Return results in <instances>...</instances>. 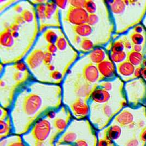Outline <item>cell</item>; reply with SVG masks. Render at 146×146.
Here are the masks:
<instances>
[{
  "instance_id": "cell-1",
  "label": "cell",
  "mask_w": 146,
  "mask_h": 146,
  "mask_svg": "<svg viewBox=\"0 0 146 146\" xmlns=\"http://www.w3.org/2000/svg\"><path fill=\"white\" fill-rule=\"evenodd\" d=\"M89 14L84 8L70 7L66 15L67 21L74 26L86 24Z\"/></svg>"
},
{
  "instance_id": "cell-2",
  "label": "cell",
  "mask_w": 146,
  "mask_h": 146,
  "mask_svg": "<svg viewBox=\"0 0 146 146\" xmlns=\"http://www.w3.org/2000/svg\"><path fill=\"white\" fill-rule=\"evenodd\" d=\"M71 111L77 119L86 118L90 113V108L86 101L82 99H77L70 105Z\"/></svg>"
},
{
  "instance_id": "cell-3",
  "label": "cell",
  "mask_w": 146,
  "mask_h": 146,
  "mask_svg": "<svg viewBox=\"0 0 146 146\" xmlns=\"http://www.w3.org/2000/svg\"><path fill=\"white\" fill-rule=\"evenodd\" d=\"M101 131L103 133H101V135L106 137L108 139L114 142H117L121 138L122 136L123 130L122 127L117 124H112L110 126L105 128Z\"/></svg>"
},
{
  "instance_id": "cell-4",
  "label": "cell",
  "mask_w": 146,
  "mask_h": 146,
  "mask_svg": "<svg viewBox=\"0 0 146 146\" xmlns=\"http://www.w3.org/2000/svg\"><path fill=\"white\" fill-rule=\"evenodd\" d=\"M97 67L102 78L111 79L115 76V69L112 61L105 59L97 65Z\"/></svg>"
},
{
  "instance_id": "cell-5",
  "label": "cell",
  "mask_w": 146,
  "mask_h": 146,
  "mask_svg": "<svg viewBox=\"0 0 146 146\" xmlns=\"http://www.w3.org/2000/svg\"><path fill=\"white\" fill-rule=\"evenodd\" d=\"M100 73L98 67L94 64H89L86 65L83 70L84 80L89 84L96 83L100 77Z\"/></svg>"
},
{
  "instance_id": "cell-6",
  "label": "cell",
  "mask_w": 146,
  "mask_h": 146,
  "mask_svg": "<svg viewBox=\"0 0 146 146\" xmlns=\"http://www.w3.org/2000/svg\"><path fill=\"white\" fill-rule=\"evenodd\" d=\"M44 52L41 49H35L27 58L26 62L27 66L31 70H35L43 62Z\"/></svg>"
},
{
  "instance_id": "cell-7",
  "label": "cell",
  "mask_w": 146,
  "mask_h": 146,
  "mask_svg": "<svg viewBox=\"0 0 146 146\" xmlns=\"http://www.w3.org/2000/svg\"><path fill=\"white\" fill-rule=\"evenodd\" d=\"M111 94L109 92L101 88H96L93 89L90 95V99L97 104H105L111 99Z\"/></svg>"
},
{
  "instance_id": "cell-8",
  "label": "cell",
  "mask_w": 146,
  "mask_h": 146,
  "mask_svg": "<svg viewBox=\"0 0 146 146\" xmlns=\"http://www.w3.org/2000/svg\"><path fill=\"white\" fill-rule=\"evenodd\" d=\"M134 119V115L131 111L123 110L115 115L114 120L115 124H118L121 127H125L133 123Z\"/></svg>"
},
{
  "instance_id": "cell-9",
  "label": "cell",
  "mask_w": 146,
  "mask_h": 146,
  "mask_svg": "<svg viewBox=\"0 0 146 146\" xmlns=\"http://www.w3.org/2000/svg\"><path fill=\"white\" fill-rule=\"evenodd\" d=\"M71 120V113L67 114L65 117L56 116L53 120V125L56 131L60 135L64 133L70 124Z\"/></svg>"
},
{
  "instance_id": "cell-10",
  "label": "cell",
  "mask_w": 146,
  "mask_h": 146,
  "mask_svg": "<svg viewBox=\"0 0 146 146\" xmlns=\"http://www.w3.org/2000/svg\"><path fill=\"white\" fill-rule=\"evenodd\" d=\"M90 84L86 80L83 81L82 80H80L76 83L74 92L78 99H82L86 97L89 94L90 95L92 88Z\"/></svg>"
},
{
  "instance_id": "cell-11",
  "label": "cell",
  "mask_w": 146,
  "mask_h": 146,
  "mask_svg": "<svg viewBox=\"0 0 146 146\" xmlns=\"http://www.w3.org/2000/svg\"><path fill=\"white\" fill-rule=\"evenodd\" d=\"M13 133V126L9 116L6 118L0 120V139L10 136Z\"/></svg>"
},
{
  "instance_id": "cell-12",
  "label": "cell",
  "mask_w": 146,
  "mask_h": 146,
  "mask_svg": "<svg viewBox=\"0 0 146 146\" xmlns=\"http://www.w3.org/2000/svg\"><path fill=\"white\" fill-rule=\"evenodd\" d=\"M0 146H27L20 135L9 136L1 139Z\"/></svg>"
},
{
  "instance_id": "cell-13",
  "label": "cell",
  "mask_w": 146,
  "mask_h": 146,
  "mask_svg": "<svg viewBox=\"0 0 146 146\" xmlns=\"http://www.w3.org/2000/svg\"><path fill=\"white\" fill-rule=\"evenodd\" d=\"M14 43V38L9 27L1 32L0 35V44L1 46L5 48H11L13 46Z\"/></svg>"
},
{
  "instance_id": "cell-14",
  "label": "cell",
  "mask_w": 146,
  "mask_h": 146,
  "mask_svg": "<svg viewBox=\"0 0 146 146\" xmlns=\"http://www.w3.org/2000/svg\"><path fill=\"white\" fill-rule=\"evenodd\" d=\"M118 73L124 77H130L134 74L135 66L129 61H125L120 64L117 67Z\"/></svg>"
},
{
  "instance_id": "cell-15",
  "label": "cell",
  "mask_w": 146,
  "mask_h": 146,
  "mask_svg": "<svg viewBox=\"0 0 146 146\" xmlns=\"http://www.w3.org/2000/svg\"><path fill=\"white\" fill-rule=\"evenodd\" d=\"M89 58L93 64L98 65L105 60L106 53L102 49L99 48L94 49L89 54Z\"/></svg>"
},
{
  "instance_id": "cell-16",
  "label": "cell",
  "mask_w": 146,
  "mask_h": 146,
  "mask_svg": "<svg viewBox=\"0 0 146 146\" xmlns=\"http://www.w3.org/2000/svg\"><path fill=\"white\" fill-rule=\"evenodd\" d=\"M73 31L80 37H86L90 36L93 32L92 27L87 23L73 27Z\"/></svg>"
},
{
  "instance_id": "cell-17",
  "label": "cell",
  "mask_w": 146,
  "mask_h": 146,
  "mask_svg": "<svg viewBox=\"0 0 146 146\" xmlns=\"http://www.w3.org/2000/svg\"><path fill=\"white\" fill-rule=\"evenodd\" d=\"M110 6L111 11L113 13L121 14L124 12L126 4L124 1L115 0L110 2Z\"/></svg>"
},
{
  "instance_id": "cell-18",
  "label": "cell",
  "mask_w": 146,
  "mask_h": 146,
  "mask_svg": "<svg viewBox=\"0 0 146 146\" xmlns=\"http://www.w3.org/2000/svg\"><path fill=\"white\" fill-rule=\"evenodd\" d=\"M128 61H129L134 66L139 65L143 60V55L141 53L132 51L129 53L127 56Z\"/></svg>"
},
{
  "instance_id": "cell-19",
  "label": "cell",
  "mask_w": 146,
  "mask_h": 146,
  "mask_svg": "<svg viewBox=\"0 0 146 146\" xmlns=\"http://www.w3.org/2000/svg\"><path fill=\"white\" fill-rule=\"evenodd\" d=\"M56 5L55 2L46 1V18L50 19L56 11Z\"/></svg>"
},
{
  "instance_id": "cell-20",
  "label": "cell",
  "mask_w": 146,
  "mask_h": 146,
  "mask_svg": "<svg viewBox=\"0 0 146 146\" xmlns=\"http://www.w3.org/2000/svg\"><path fill=\"white\" fill-rule=\"evenodd\" d=\"M126 53L123 51L119 52H112L111 53V59L112 61L117 64H121L124 62L126 58Z\"/></svg>"
},
{
  "instance_id": "cell-21",
  "label": "cell",
  "mask_w": 146,
  "mask_h": 146,
  "mask_svg": "<svg viewBox=\"0 0 146 146\" xmlns=\"http://www.w3.org/2000/svg\"><path fill=\"white\" fill-rule=\"evenodd\" d=\"M43 36L48 44H55L59 37L57 33L52 30H48L46 31Z\"/></svg>"
},
{
  "instance_id": "cell-22",
  "label": "cell",
  "mask_w": 146,
  "mask_h": 146,
  "mask_svg": "<svg viewBox=\"0 0 146 146\" xmlns=\"http://www.w3.org/2000/svg\"><path fill=\"white\" fill-rule=\"evenodd\" d=\"M45 1H42L41 3L37 4L36 13L38 18L40 20H44L46 18V3Z\"/></svg>"
},
{
  "instance_id": "cell-23",
  "label": "cell",
  "mask_w": 146,
  "mask_h": 146,
  "mask_svg": "<svg viewBox=\"0 0 146 146\" xmlns=\"http://www.w3.org/2000/svg\"><path fill=\"white\" fill-rule=\"evenodd\" d=\"M80 46L83 50L88 52L93 49L94 43L92 40L85 38L81 40L80 43Z\"/></svg>"
},
{
  "instance_id": "cell-24",
  "label": "cell",
  "mask_w": 146,
  "mask_h": 146,
  "mask_svg": "<svg viewBox=\"0 0 146 146\" xmlns=\"http://www.w3.org/2000/svg\"><path fill=\"white\" fill-rule=\"evenodd\" d=\"M84 8L89 14H95L96 11V5L94 1H86Z\"/></svg>"
},
{
  "instance_id": "cell-25",
  "label": "cell",
  "mask_w": 146,
  "mask_h": 146,
  "mask_svg": "<svg viewBox=\"0 0 146 146\" xmlns=\"http://www.w3.org/2000/svg\"><path fill=\"white\" fill-rule=\"evenodd\" d=\"M131 39L133 44L141 45L143 42L144 37L142 34L135 33L131 35Z\"/></svg>"
},
{
  "instance_id": "cell-26",
  "label": "cell",
  "mask_w": 146,
  "mask_h": 146,
  "mask_svg": "<svg viewBox=\"0 0 146 146\" xmlns=\"http://www.w3.org/2000/svg\"><path fill=\"white\" fill-rule=\"evenodd\" d=\"M55 44L57 47L58 49L60 51L64 50L66 48L67 44L65 38L62 36L58 37V40Z\"/></svg>"
},
{
  "instance_id": "cell-27",
  "label": "cell",
  "mask_w": 146,
  "mask_h": 146,
  "mask_svg": "<svg viewBox=\"0 0 146 146\" xmlns=\"http://www.w3.org/2000/svg\"><path fill=\"white\" fill-rule=\"evenodd\" d=\"M124 48L125 47L122 40H117L113 43V46L112 48V52H123L124 51Z\"/></svg>"
},
{
  "instance_id": "cell-28",
  "label": "cell",
  "mask_w": 146,
  "mask_h": 146,
  "mask_svg": "<svg viewBox=\"0 0 146 146\" xmlns=\"http://www.w3.org/2000/svg\"><path fill=\"white\" fill-rule=\"evenodd\" d=\"M20 15L21 16L22 18L24 20L25 22L30 23L33 20V14L32 13V12L29 9L24 10Z\"/></svg>"
},
{
  "instance_id": "cell-29",
  "label": "cell",
  "mask_w": 146,
  "mask_h": 146,
  "mask_svg": "<svg viewBox=\"0 0 146 146\" xmlns=\"http://www.w3.org/2000/svg\"><path fill=\"white\" fill-rule=\"evenodd\" d=\"M98 21H99V17L98 15L95 13L91 14H89L86 23L89 25H90L91 27H93L95 24H96V23H98Z\"/></svg>"
},
{
  "instance_id": "cell-30",
  "label": "cell",
  "mask_w": 146,
  "mask_h": 146,
  "mask_svg": "<svg viewBox=\"0 0 146 146\" xmlns=\"http://www.w3.org/2000/svg\"><path fill=\"white\" fill-rule=\"evenodd\" d=\"M86 1L84 0H72L68 1L71 7L74 8H84Z\"/></svg>"
},
{
  "instance_id": "cell-31",
  "label": "cell",
  "mask_w": 146,
  "mask_h": 146,
  "mask_svg": "<svg viewBox=\"0 0 146 146\" xmlns=\"http://www.w3.org/2000/svg\"><path fill=\"white\" fill-rule=\"evenodd\" d=\"M53 60V54H52L48 52H44V56H43V63L46 65L48 66L49 65H51L50 64L52 63Z\"/></svg>"
},
{
  "instance_id": "cell-32",
  "label": "cell",
  "mask_w": 146,
  "mask_h": 146,
  "mask_svg": "<svg viewBox=\"0 0 146 146\" xmlns=\"http://www.w3.org/2000/svg\"><path fill=\"white\" fill-rule=\"evenodd\" d=\"M14 68L18 71L21 72L26 71L27 70V65L23 62H19L16 63L13 66Z\"/></svg>"
},
{
  "instance_id": "cell-33",
  "label": "cell",
  "mask_w": 146,
  "mask_h": 146,
  "mask_svg": "<svg viewBox=\"0 0 146 146\" xmlns=\"http://www.w3.org/2000/svg\"><path fill=\"white\" fill-rule=\"evenodd\" d=\"M100 88L106 90L107 92H110L112 89L113 85L110 82L104 81V82H102L100 83Z\"/></svg>"
},
{
  "instance_id": "cell-34",
  "label": "cell",
  "mask_w": 146,
  "mask_h": 146,
  "mask_svg": "<svg viewBox=\"0 0 146 146\" xmlns=\"http://www.w3.org/2000/svg\"><path fill=\"white\" fill-rule=\"evenodd\" d=\"M46 50L48 52L52 54H54L56 52L58 48L56 46L55 44H48L46 46Z\"/></svg>"
},
{
  "instance_id": "cell-35",
  "label": "cell",
  "mask_w": 146,
  "mask_h": 146,
  "mask_svg": "<svg viewBox=\"0 0 146 146\" xmlns=\"http://www.w3.org/2000/svg\"><path fill=\"white\" fill-rule=\"evenodd\" d=\"M56 6L60 8V9H64L66 7L68 3V1L64 0V1H56L55 2Z\"/></svg>"
},
{
  "instance_id": "cell-36",
  "label": "cell",
  "mask_w": 146,
  "mask_h": 146,
  "mask_svg": "<svg viewBox=\"0 0 146 146\" xmlns=\"http://www.w3.org/2000/svg\"><path fill=\"white\" fill-rule=\"evenodd\" d=\"M23 73L20 71H17L13 74V80L15 82H20L23 78Z\"/></svg>"
},
{
  "instance_id": "cell-37",
  "label": "cell",
  "mask_w": 146,
  "mask_h": 146,
  "mask_svg": "<svg viewBox=\"0 0 146 146\" xmlns=\"http://www.w3.org/2000/svg\"><path fill=\"white\" fill-rule=\"evenodd\" d=\"M61 73L59 71L55 70L50 74V77L53 80H59L61 78Z\"/></svg>"
},
{
  "instance_id": "cell-38",
  "label": "cell",
  "mask_w": 146,
  "mask_h": 146,
  "mask_svg": "<svg viewBox=\"0 0 146 146\" xmlns=\"http://www.w3.org/2000/svg\"><path fill=\"white\" fill-rule=\"evenodd\" d=\"M123 43L124 44V47L127 49H130L133 48V45L130 42V40H127L126 38H124L123 40H122Z\"/></svg>"
},
{
  "instance_id": "cell-39",
  "label": "cell",
  "mask_w": 146,
  "mask_h": 146,
  "mask_svg": "<svg viewBox=\"0 0 146 146\" xmlns=\"http://www.w3.org/2000/svg\"><path fill=\"white\" fill-rule=\"evenodd\" d=\"M142 68L139 67L138 68H137L134 72V77L136 78H139V77H141L142 76Z\"/></svg>"
},
{
  "instance_id": "cell-40",
  "label": "cell",
  "mask_w": 146,
  "mask_h": 146,
  "mask_svg": "<svg viewBox=\"0 0 146 146\" xmlns=\"http://www.w3.org/2000/svg\"><path fill=\"white\" fill-rule=\"evenodd\" d=\"M19 27H20L19 25L14 23L11 25V26L10 27L9 29L12 31H18V30L19 29Z\"/></svg>"
},
{
  "instance_id": "cell-41",
  "label": "cell",
  "mask_w": 146,
  "mask_h": 146,
  "mask_svg": "<svg viewBox=\"0 0 146 146\" xmlns=\"http://www.w3.org/2000/svg\"><path fill=\"white\" fill-rule=\"evenodd\" d=\"M15 23L18 24V25H21L23 24H24L25 23L24 20H23V19L22 18L21 15H18L16 18H15Z\"/></svg>"
},
{
  "instance_id": "cell-42",
  "label": "cell",
  "mask_w": 146,
  "mask_h": 146,
  "mask_svg": "<svg viewBox=\"0 0 146 146\" xmlns=\"http://www.w3.org/2000/svg\"><path fill=\"white\" fill-rule=\"evenodd\" d=\"M133 51L140 53L142 50V47L141 45H135L133 44Z\"/></svg>"
},
{
  "instance_id": "cell-43",
  "label": "cell",
  "mask_w": 146,
  "mask_h": 146,
  "mask_svg": "<svg viewBox=\"0 0 146 146\" xmlns=\"http://www.w3.org/2000/svg\"><path fill=\"white\" fill-rule=\"evenodd\" d=\"M14 10L16 12H17V13H21V12H23V8L21 7V6H20V5H16L15 7H14Z\"/></svg>"
},
{
  "instance_id": "cell-44",
  "label": "cell",
  "mask_w": 146,
  "mask_h": 146,
  "mask_svg": "<svg viewBox=\"0 0 146 146\" xmlns=\"http://www.w3.org/2000/svg\"><path fill=\"white\" fill-rule=\"evenodd\" d=\"M134 30H135V33H141L142 31V30H143L142 27H141V26H137V27H135Z\"/></svg>"
},
{
  "instance_id": "cell-45",
  "label": "cell",
  "mask_w": 146,
  "mask_h": 146,
  "mask_svg": "<svg viewBox=\"0 0 146 146\" xmlns=\"http://www.w3.org/2000/svg\"><path fill=\"white\" fill-rule=\"evenodd\" d=\"M81 40H82V39H81V37L80 36H78V35H76L75 36V37H74V42H75V43H80Z\"/></svg>"
},
{
  "instance_id": "cell-46",
  "label": "cell",
  "mask_w": 146,
  "mask_h": 146,
  "mask_svg": "<svg viewBox=\"0 0 146 146\" xmlns=\"http://www.w3.org/2000/svg\"><path fill=\"white\" fill-rule=\"evenodd\" d=\"M12 35L14 37V38H17L19 36V33L18 31H12Z\"/></svg>"
},
{
  "instance_id": "cell-47",
  "label": "cell",
  "mask_w": 146,
  "mask_h": 146,
  "mask_svg": "<svg viewBox=\"0 0 146 146\" xmlns=\"http://www.w3.org/2000/svg\"><path fill=\"white\" fill-rule=\"evenodd\" d=\"M142 76L143 77V78L146 80V67H145L143 69H142Z\"/></svg>"
},
{
  "instance_id": "cell-48",
  "label": "cell",
  "mask_w": 146,
  "mask_h": 146,
  "mask_svg": "<svg viewBox=\"0 0 146 146\" xmlns=\"http://www.w3.org/2000/svg\"><path fill=\"white\" fill-rule=\"evenodd\" d=\"M48 69L49 71L53 72L54 71H55V67L53 65H50L48 66Z\"/></svg>"
},
{
  "instance_id": "cell-49",
  "label": "cell",
  "mask_w": 146,
  "mask_h": 146,
  "mask_svg": "<svg viewBox=\"0 0 146 146\" xmlns=\"http://www.w3.org/2000/svg\"><path fill=\"white\" fill-rule=\"evenodd\" d=\"M5 85H6V83H5V81H3V80H1V82H0V86H1V88H3V86H5Z\"/></svg>"
},
{
  "instance_id": "cell-50",
  "label": "cell",
  "mask_w": 146,
  "mask_h": 146,
  "mask_svg": "<svg viewBox=\"0 0 146 146\" xmlns=\"http://www.w3.org/2000/svg\"><path fill=\"white\" fill-rule=\"evenodd\" d=\"M68 146V145H60V146Z\"/></svg>"
},
{
  "instance_id": "cell-51",
  "label": "cell",
  "mask_w": 146,
  "mask_h": 146,
  "mask_svg": "<svg viewBox=\"0 0 146 146\" xmlns=\"http://www.w3.org/2000/svg\"><path fill=\"white\" fill-rule=\"evenodd\" d=\"M112 143H113V141L111 142V145H110V146H112Z\"/></svg>"
},
{
  "instance_id": "cell-52",
  "label": "cell",
  "mask_w": 146,
  "mask_h": 146,
  "mask_svg": "<svg viewBox=\"0 0 146 146\" xmlns=\"http://www.w3.org/2000/svg\"><path fill=\"white\" fill-rule=\"evenodd\" d=\"M145 146H146V144H145Z\"/></svg>"
}]
</instances>
